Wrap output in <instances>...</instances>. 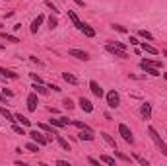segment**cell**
<instances>
[{
	"mask_svg": "<svg viewBox=\"0 0 167 166\" xmlns=\"http://www.w3.org/2000/svg\"><path fill=\"white\" fill-rule=\"evenodd\" d=\"M68 18H70V22L74 24V28H76V29H82V28H84V22L78 18V14H76L74 10H68Z\"/></svg>",
	"mask_w": 167,
	"mask_h": 166,
	"instance_id": "8",
	"label": "cell"
},
{
	"mask_svg": "<svg viewBox=\"0 0 167 166\" xmlns=\"http://www.w3.org/2000/svg\"><path fill=\"white\" fill-rule=\"evenodd\" d=\"M12 131H14L16 135H27V133H25V129H23V125H18V121H14V123H12Z\"/></svg>",
	"mask_w": 167,
	"mask_h": 166,
	"instance_id": "26",
	"label": "cell"
},
{
	"mask_svg": "<svg viewBox=\"0 0 167 166\" xmlns=\"http://www.w3.org/2000/svg\"><path fill=\"white\" fill-rule=\"evenodd\" d=\"M140 114H142V117H144V119H150V117H152V104L144 102L142 108H140Z\"/></svg>",
	"mask_w": 167,
	"mask_h": 166,
	"instance_id": "12",
	"label": "cell"
},
{
	"mask_svg": "<svg viewBox=\"0 0 167 166\" xmlns=\"http://www.w3.org/2000/svg\"><path fill=\"white\" fill-rule=\"evenodd\" d=\"M0 74H4L6 78H18V72H14V71H10V68H4V66H0Z\"/></svg>",
	"mask_w": 167,
	"mask_h": 166,
	"instance_id": "21",
	"label": "cell"
},
{
	"mask_svg": "<svg viewBox=\"0 0 167 166\" xmlns=\"http://www.w3.org/2000/svg\"><path fill=\"white\" fill-rule=\"evenodd\" d=\"M140 37H144V39H148V41H153V35H152V33H150V31H146V29H140Z\"/></svg>",
	"mask_w": 167,
	"mask_h": 166,
	"instance_id": "30",
	"label": "cell"
},
{
	"mask_svg": "<svg viewBox=\"0 0 167 166\" xmlns=\"http://www.w3.org/2000/svg\"><path fill=\"white\" fill-rule=\"evenodd\" d=\"M111 28H113V29H117V31H121V33H126V31H128V29H126L125 25H119V24H113Z\"/></svg>",
	"mask_w": 167,
	"mask_h": 166,
	"instance_id": "35",
	"label": "cell"
},
{
	"mask_svg": "<svg viewBox=\"0 0 167 166\" xmlns=\"http://www.w3.org/2000/svg\"><path fill=\"white\" fill-rule=\"evenodd\" d=\"M2 49H4V43H0V51H2Z\"/></svg>",
	"mask_w": 167,
	"mask_h": 166,
	"instance_id": "46",
	"label": "cell"
},
{
	"mask_svg": "<svg viewBox=\"0 0 167 166\" xmlns=\"http://www.w3.org/2000/svg\"><path fill=\"white\" fill-rule=\"evenodd\" d=\"M0 37L4 39V41H10V43H19V39L16 37V35H10V33H6V31H0Z\"/></svg>",
	"mask_w": 167,
	"mask_h": 166,
	"instance_id": "24",
	"label": "cell"
},
{
	"mask_svg": "<svg viewBox=\"0 0 167 166\" xmlns=\"http://www.w3.org/2000/svg\"><path fill=\"white\" fill-rule=\"evenodd\" d=\"M99 162H105V164H109V166H117L115 158L109 157V154H101V157H99Z\"/></svg>",
	"mask_w": 167,
	"mask_h": 166,
	"instance_id": "25",
	"label": "cell"
},
{
	"mask_svg": "<svg viewBox=\"0 0 167 166\" xmlns=\"http://www.w3.org/2000/svg\"><path fill=\"white\" fill-rule=\"evenodd\" d=\"M51 125H53V127H66V125L62 123V119H60V117H56V119H51Z\"/></svg>",
	"mask_w": 167,
	"mask_h": 166,
	"instance_id": "31",
	"label": "cell"
},
{
	"mask_svg": "<svg viewBox=\"0 0 167 166\" xmlns=\"http://www.w3.org/2000/svg\"><path fill=\"white\" fill-rule=\"evenodd\" d=\"M74 2H76V4H78V6H82V8H84V6H86V2H84V0H74Z\"/></svg>",
	"mask_w": 167,
	"mask_h": 166,
	"instance_id": "45",
	"label": "cell"
},
{
	"mask_svg": "<svg viewBox=\"0 0 167 166\" xmlns=\"http://www.w3.org/2000/svg\"><path fill=\"white\" fill-rule=\"evenodd\" d=\"M56 25H58V20H56V18H53V16H51V18H49V28H51V29H55Z\"/></svg>",
	"mask_w": 167,
	"mask_h": 166,
	"instance_id": "34",
	"label": "cell"
},
{
	"mask_svg": "<svg viewBox=\"0 0 167 166\" xmlns=\"http://www.w3.org/2000/svg\"><path fill=\"white\" fill-rule=\"evenodd\" d=\"M74 125H76V127H78V129H88V131H93V129L89 127V125H86V123H84V121H74Z\"/></svg>",
	"mask_w": 167,
	"mask_h": 166,
	"instance_id": "32",
	"label": "cell"
},
{
	"mask_svg": "<svg viewBox=\"0 0 167 166\" xmlns=\"http://www.w3.org/2000/svg\"><path fill=\"white\" fill-rule=\"evenodd\" d=\"M37 127L41 129V131H45V133H53V135H55V137H56V135H58V131H56V129L53 127V125H45V123H39Z\"/></svg>",
	"mask_w": 167,
	"mask_h": 166,
	"instance_id": "22",
	"label": "cell"
},
{
	"mask_svg": "<svg viewBox=\"0 0 167 166\" xmlns=\"http://www.w3.org/2000/svg\"><path fill=\"white\" fill-rule=\"evenodd\" d=\"M78 104H80V108H82L84 111H86V114H91V111H93V104H91V102H89L88 98H84V96H82Z\"/></svg>",
	"mask_w": 167,
	"mask_h": 166,
	"instance_id": "9",
	"label": "cell"
},
{
	"mask_svg": "<svg viewBox=\"0 0 167 166\" xmlns=\"http://www.w3.org/2000/svg\"><path fill=\"white\" fill-rule=\"evenodd\" d=\"M115 154H117V157H119V158H121V160H125V162H130V157H126V154H122V152H119V151H117V149H115Z\"/></svg>",
	"mask_w": 167,
	"mask_h": 166,
	"instance_id": "36",
	"label": "cell"
},
{
	"mask_svg": "<svg viewBox=\"0 0 167 166\" xmlns=\"http://www.w3.org/2000/svg\"><path fill=\"white\" fill-rule=\"evenodd\" d=\"M130 45H140V41L136 37H132V35H130Z\"/></svg>",
	"mask_w": 167,
	"mask_h": 166,
	"instance_id": "42",
	"label": "cell"
},
{
	"mask_svg": "<svg viewBox=\"0 0 167 166\" xmlns=\"http://www.w3.org/2000/svg\"><path fill=\"white\" fill-rule=\"evenodd\" d=\"M89 88H91L93 96H97V98H103V96H105V94H103V88H101V86H99L95 80H89Z\"/></svg>",
	"mask_w": 167,
	"mask_h": 166,
	"instance_id": "11",
	"label": "cell"
},
{
	"mask_svg": "<svg viewBox=\"0 0 167 166\" xmlns=\"http://www.w3.org/2000/svg\"><path fill=\"white\" fill-rule=\"evenodd\" d=\"M39 147H41L39 143L31 141V143H27V145H25V151H29V152H37V151H39Z\"/></svg>",
	"mask_w": 167,
	"mask_h": 166,
	"instance_id": "29",
	"label": "cell"
},
{
	"mask_svg": "<svg viewBox=\"0 0 167 166\" xmlns=\"http://www.w3.org/2000/svg\"><path fill=\"white\" fill-rule=\"evenodd\" d=\"M43 22H45V16H43V14H39L37 18H35V20H33V22H31V28H29V29H31V33H37V31H39V28H41V24H43Z\"/></svg>",
	"mask_w": 167,
	"mask_h": 166,
	"instance_id": "10",
	"label": "cell"
},
{
	"mask_svg": "<svg viewBox=\"0 0 167 166\" xmlns=\"http://www.w3.org/2000/svg\"><path fill=\"white\" fill-rule=\"evenodd\" d=\"M148 135H150V137H152V141L155 143V147H158L159 151H161L163 154H165V157H167V145H165V141H163V139H161V135H159V133L155 131V129H153L152 125H150V127H148Z\"/></svg>",
	"mask_w": 167,
	"mask_h": 166,
	"instance_id": "1",
	"label": "cell"
},
{
	"mask_svg": "<svg viewBox=\"0 0 167 166\" xmlns=\"http://www.w3.org/2000/svg\"><path fill=\"white\" fill-rule=\"evenodd\" d=\"M88 162H89V164H93V166H99V160H97V158H93V157H89Z\"/></svg>",
	"mask_w": 167,
	"mask_h": 166,
	"instance_id": "41",
	"label": "cell"
},
{
	"mask_svg": "<svg viewBox=\"0 0 167 166\" xmlns=\"http://www.w3.org/2000/svg\"><path fill=\"white\" fill-rule=\"evenodd\" d=\"M2 94H4L6 98H12V96H14V92L10 90V88H2Z\"/></svg>",
	"mask_w": 167,
	"mask_h": 166,
	"instance_id": "38",
	"label": "cell"
},
{
	"mask_svg": "<svg viewBox=\"0 0 167 166\" xmlns=\"http://www.w3.org/2000/svg\"><path fill=\"white\" fill-rule=\"evenodd\" d=\"M62 104H64V108H66V109H72V108H74V102H72L70 98H66L64 102H62Z\"/></svg>",
	"mask_w": 167,
	"mask_h": 166,
	"instance_id": "37",
	"label": "cell"
},
{
	"mask_svg": "<svg viewBox=\"0 0 167 166\" xmlns=\"http://www.w3.org/2000/svg\"><path fill=\"white\" fill-rule=\"evenodd\" d=\"M78 139H80V141H93V131H88V129H80Z\"/></svg>",
	"mask_w": 167,
	"mask_h": 166,
	"instance_id": "13",
	"label": "cell"
},
{
	"mask_svg": "<svg viewBox=\"0 0 167 166\" xmlns=\"http://www.w3.org/2000/svg\"><path fill=\"white\" fill-rule=\"evenodd\" d=\"M119 135H121V137L125 139L126 143H130V145L134 143V137H132V131H130V127H128V125H125V123H121V125H119Z\"/></svg>",
	"mask_w": 167,
	"mask_h": 166,
	"instance_id": "3",
	"label": "cell"
},
{
	"mask_svg": "<svg viewBox=\"0 0 167 166\" xmlns=\"http://www.w3.org/2000/svg\"><path fill=\"white\" fill-rule=\"evenodd\" d=\"M107 51L111 53V55H115V57H121V59H128V55H126V51H122V49H119V47H115V45H107Z\"/></svg>",
	"mask_w": 167,
	"mask_h": 166,
	"instance_id": "7",
	"label": "cell"
},
{
	"mask_svg": "<svg viewBox=\"0 0 167 166\" xmlns=\"http://www.w3.org/2000/svg\"><path fill=\"white\" fill-rule=\"evenodd\" d=\"M37 106H39L37 92H31V94L27 96V109L29 111H37Z\"/></svg>",
	"mask_w": 167,
	"mask_h": 166,
	"instance_id": "5",
	"label": "cell"
},
{
	"mask_svg": "<svg viewBox=\"0 0 167 166\" xmlns=\"http://www.w3.org/2000/svg\"><path fill=\"white\" fill-rule=\"evenodd\" d=\"M14 117H16V121H18L19 125H23V127H29V125H31V119H27L25 115H22V114H16Z\"/></svg>",
	"mask_w": 167,
	"mask_h": 166,
	"instance_id": "16",
	"label": "cell"
},
{
	"mask_svg": "<svg viewBox=\"0 0 167 166\" xmlns=\"http://www.w3.org/2000/svg\"><path fill=\"white\" fill-rule=\"evenodd\" d=\"M140 65H148V66H153V68H161V61H150V59H144Z\"/></svg>",
	"mask_w": 167,
	"mask_h": 166,
	"instance_id": "27",
	"label": "cell"
},
{
	"mask_svg": "<svg viewBox=\"0 0 167 166\" xmlns=\"http://www.w3.org/2000/svg\"><path fill=\"white\" fill-rule=\"evenodd\" d=\"M140 68L144 72H148V74H152V76H159L161 72H159V68H153V66H148V65H140Z\"/></svg>",
	"mask_w": 167,
	"mask_h": 166,
	"instance_id": "18",
	"label": "cell"
},
{
	"mask_svg": "<svg viewBox=\"0 0 167 166\" xmlns=\"http://www.w3.org/2000/svg\"><path fill=\"white\" fill-rule=\"evenodd\" d=\"M105 100H107V106L109 108H119V104H121V96H119L117 90H109L105 94Z\"/></svg>",
	"mask_w": 167,
	"mask_h": 166,
	"instance_id": "2",
	"label": "cell"
},
{
	"mask_svg": "<svg viewBox=\"0 0 167 166\" xmlns=\"http://www.w3.org/2000/svg\"><path fill=\"white\" fill-rule=\"evenodd\" d=\"M27 135H29V137H31V141L39 143V145H41V147H45L47 143H49V137H45V135H43V133H39L37 129H35V131H29Z\"/></svg>",
	"mask_w": 167,
	"mask_h": 166,
	"instance_id": "4",
	"label": "cell"
},
{
	"mask_svg": "<svg viewBox=\"0 0 167 166\" xmlns=\"http://www.w3.org/2000/svg\"><path fill=\"white\" fill-rule=\"evenodd\" d=\"M101 137L105 139V143L107 145H109V147H113V149H117V141L115 139L111 137V135H109V133H105V131H101Z\"/></svg>",
	"mask_w": 167,
	"mask_h": 166,
	"instance_id": "20",
	"label": "cell"
},
{
	"mask_svg": "<svg viewBox=\"0 0 167 166\" xmlns=\"http://www.w3.org/2000/svg\"><path fill=\"white\" fill-rule=\"evenodd\" d=\"M56 164H58V166H70V162H66V160H56Z\"/></svg>",
	"mask_w": 167,
	"mask_h": 166,
	"instance_id": "43",
	"label": "cell"
},
{
	"mask_svg": "<svg viewBox=\"0 0 167 166\" xmlns=\"http://www.w3.org/2000/svg\"><path fill=\"white\" fill-rule=\"evenodd\" d=\"M68 55H70V57L80 59V61H89V55H88L86 51H82V49H70Z\"/></svg>",
	"mask_w": 167,
	"mask_h": 166,
	"instance_id": "6",
	"label": "cell"
},
{
	"mask_svg": "<svg viewBox=\"0 0 167 166\" xmlns=\"http://www.w3.org/2000/svg\"><path fill=\"white\" fill-rule=\"evenodd\" d=\"M31 78H33V82H43V78L39 74H35V72H31Z\"/></svg>",
	"mask_w": 167,
	"mask_h": 166,
	"instance_id": "40",
	"label": "cell"
},
{
	"mask_svg": "<svg viewBox=\"0 0 167 166\" xmlns=\"http://www.w3.org/2000/svg\"><path fill=\"white\" fill-rule=\"evenodd\" d=\"M140 47H142V51H146V53H150V55H158V49H155V47H153V45H150V43H140Z\"/></svg>",
	"mask_w": 167,
	"mask_h": 166,
	"instance_id": "17",
	"label": "cell"
},
{
	"mask_svg": "<svg viewBox=\"0 0 167 166\" xmlns=\"http://www.w3.org/2000/svg\"><path fill=\"white\" fill-rule=\"evenodd\" d=\"M163 57H167V51H165V49H163Z\"/></svg>",
	"mask_w": 167,
	"mask_h": 166,
	"instance_id": "47",
	"label": "cell"
},
{
	"mask_svg": "<svg viewBox=\"0 0 167 166\" xmlns=\"http://www.w3.org/2000/svg\"><path fill=\"white\" fill-rule=\"evenodd\" d=\"M134 158H136V160H138V162H140V164H142V166H148V164H150V162H148V160H146V158H142V157H138V154H136V157H134Z\"/></svg>",
	"mask_w": 167,
	"mask_h": 166,
	"instance_id": "39",
	"label": "cell"
},
{
	"mask_svg": "<svg viewBox=\"0 0 167 166\" xmlns=\"http://www.w3.org/2000/svg\"><path fill=\"white\" fill-rule=\"evenodd\" d=\"M56 143H58V145H60V147H62V149H64V151H70V143H68V141H66V139H64V137H62L60 133H58V135H56Z\"/></svg>",
	"mask_w": 167,
	"mask_h": 166,
	"instance_id": "23",
	"label": "cell"
},
{
	"mask_svg": "<svg viewBox=\"0 0 167 166\" xmlns=\"http://www.w3.org/2000/svg\"><path fill=\"white\" fill-rule=\"evenodd\" d=\"M62 78H64V80L68 82V84H72V86H76V84H78V78H76V76L72 74V72H62Z\"/></svg>",
	"mask_w": 167,
	"mask_h": 166,
	"instance_id": "19",
	"label": "cell"
},
{
	"mask_svg": "<svg viewBox=\"0 0 167 166\" xmlns=\"http://www.w3.org/2000/svg\"><path fill=\"white\" fill-rule=\"evenodd\" d=\"M47 88H53V90H55V92H60V88H58V86H56V84H49V86H47Z\"/></svg>",
	"mask_w": 167,
	"mask_h": 166,
	"instance_id": "44",
	"label": "cell"
},
{
	"mask_svg": "<svg viewBox=\"0 0 167 166\" xmlns=\"http://www.w3.org/2000/svg\"><path fill=\"white\" fill-rule=\"evenodd\" d=\"M163 78H165V80H167V72H163Z\"/></svg>",
	"mask_w": 167,
	"mask_h": 166,
	"instance_id": "48",
	"label": "cell"
},
{
	"mask_svg": "<svg viewBox=\"0 0 167 166\" xmlns=\"http://www.w3.org/2000/svg\"><path fill=\"white\" fill-rule=\"evenodd\" d=\"M45 6H47V8H49V10H53V12H55V14H58V8H56V6L53 4L51 0H47V2H45Z\"/></svg>",
	"mask_w": 167,
	"mask_h": 166,
	"instance_id": "33",
	"label": "cell"
},
{
	"mask_svg": "<svg viewBox=\"0 0 167 166\" xmlns=\"http://www.w3.org/2000/svg\"><path fill=\"white\" fill-rule=\"evenodd\" d=\"M80 31H82L84 35H86V37H95V29H93L89 24H86V22H84V28L80 29Z\"/></svg>",
	"mask_w": 167,
	"mask_h": 166,
	"instance_id": "14",
	"label": "cell"
},
{
	"mask_svg": "<svg viewBox=\"0 0 167 166\" xmlns=\"http://www.w3.org/2000/svg\"><path fill=\"white\" fill-rule=\"evenodd\" d=\"M31 88H33V92H37V94H41V96H47V94H49V90L43 86V82H35Z\"/></svg>",
	"mask_w": 167,
	"mask_h": 166,
	"instance_id": "15",
	"label": "cell"
},
{
	"mask_svg": "<svg viewBox=\"0 0 167 166\" xmlns=\"http://www.w3.org/2000/svg\"><path fill=\"white\" fill-rule=\"evenodd\" d=\"M0 114L4 115V117H6V119H8L10 123H14V121H16V117H14V114H10V111H8V109H6V108H0Z\"/></svg>",
	"mask_w": 167,
	"mask_h": 166,
	"instance_id": "28",
	"label": "cell"
}]
</instances>
